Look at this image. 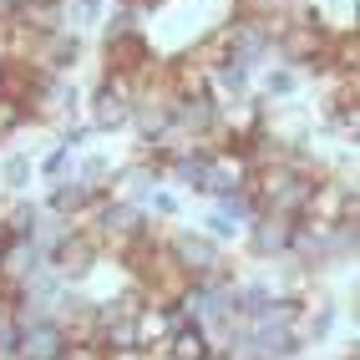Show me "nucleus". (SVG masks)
I'll return each instance as SVG.
<instances>
[{"label": "nucleus", "mask_w": 360, "mask_h": 360, "mask_svg": "<svg viewBox=\"0 0 360 360\" xmlns=\"http://www.w3.org/2000/svg\"><path fill=\"white\" fill-rule=\"evenodd\" d=\"M102 259H107V249H102L97 238H91V229H82V224H71V229H66V238H61L51 254H46V264H51V269H56L66 284L91 279V274L102 269Z\"/></svg>", "instance_id": "1"}, {"label": "nucleus", "mask_w": 360, "mask_h": 360, "mask_svg": "<svg viewBox=\"0 0 360 360\" xmlns=\"http://www.w3.org/2000/svg\"><path fill=\"white\" fill-rule=\"evenodd\" d=\"M107 193L102 188H91L82 183L77 173H66L61 183H46V198H41V213H51V219H71V224H82L91 208H97Z\"/></svg>", "instance_id": "2"}, {"label": "nucleus", "mask_w": 360, "mask_h": 360, "mask_svg": "<svg viewBox=\"0 0 360 360\" xmlns=\"http://www.w3.org/2000/svg\"><path fill=\"white\" fill-rule=\"evenodd\" d=\"M244 244H249V259H259V264H279V259H290V244H295V219H274V213H259L254 224H244Z\"/></svg>", "instance_id": "3"}, {"label": "nucleus", "mask_w": 360, "mask_h": 360, "mask_svg": "<svg viewBox=\"0 0 360 360\" xmlns=\"http://www.w3.org/2000/svg\"><path fill=\"white\" fill-rule=\"evenodd\" d=\"M20 340H15V360H61L66 355V330L46 315V320H31V325H15Z\"/></svg>", "instance_id": "4"}, {"label": "nucleus", "mask_w": 360, "mask_h": 360, "mask_svg": "<svg viewBox=\"0 0 360 360\" xmlns=\"http://www.w3.org/2000/svg\"><path fill=\"white\" fill-rule=\"evenodd\" d=\"M300 86H304V77L290 66H279V61L254 71V97H264V102H290V97H300Z\"/></svg>", "instance_id": "5"}, {"label": "nucleus", "mask_w": 360, "mask_h": 360, "mask_svg": "<svg viewBox=\"0 0 360 360\" xmlns=\"http://www.w3.org/2000/svg\"><path fill=\"white\" fill-rule=\"evenodd\" d=\"M0 229H6L11 238H36L41 229V203L36 198H6V208H0Z\"/></svg>", "instance_id": "6"}, {"label": "nucleus", "mask_w": 360, "mask_h": 360, "mask_svg": "<svg viewBox=\"0 0 360 360\" xmlns=\"http://www.w3.org/2000/svg\"><path fill=\"white\" fill-rule=\"evenodd\" d=\"M31 183H36V158H26L20 148H11L6 158H0V193H6V198H20Z\"/></svg>", "instance_id": "7"}, {"label": "nucleus", "mask_w": 360, "mask_h": 360, "mask_svg": "<svg viewBox=\"0 0 360 360\" xmlns=\"http://www.w3.org/2000/svg\"><path fill=\"white\" fill-rule=\"evenodd\" d=\"M132 31H142V11L132 6H112V15H102V46L107 41H122V36H132Z\"/></svg>", "instance_id": "8"}, {"label": "nucleus", "mask_w": 360, "mask_h": 360, "mask_svg": "<svg viewBox=\"0 0 360 360\" xmlns=\"http://www.w3.org/2000/svg\"><path fill=\"white\" fill-rule=\"evenodd\" d=\"M71 167H77V153H66L61 142H56V148H51V153H46V158L36 162V178H46V183H61V178L71 173Z\"/></svg>", "instance_id": "9"}, {"label": "nucleus", "mask_w": 360, "mask_h": 360, "mask_svg": "<svg viewBox=\"0 0 360 360\" xmlns=\"http://www.w3.org/2000/svg\"><path fill=\"white\" fill-rule=\"evenodd\" d=\"M198 229H203V233L213 238V244H238V238H244V229H238L233 219H224L219 208H208V219H203Z\"/></svg>", "instance_id": "10"}, {"label": "nucleus", "mask_w": 360, "mask_h": 360, "mask_svg": "<svg viewBox=\"0 0 360 360\" xmlns=\"http://www.w3.org/2000/svg\"><path fill=\"white\" fill-rule=\"evenodd\" d=\"M20 127H31V117H26V102H15V97H0V142L15 137Z\"/></svg>", "instance_id": "11"}, {"label": "nucleus", "mask_w": 360, "mask_h": 360, "mask_svg": "<svg viewBox=\"0 0 360 360\" xmlns=\"http://www.w3.org/2000/svg\"><path fill=\"white\" fill-rule=\"evenodd\" d=\"M91 137H97V132H91L86 122H61V137L56 142H61L66 153H82V148H91Z\"/></svg>", "instance_id": "12"}, {"label": "nucleus", "mask_w": 360, "mask_h": 360, "mask_svg": "<svg viewBox=\"0 0 360 360\" xmlns=\"http://www.w3.org/2000/svg\"><path fill=\"white\" fill-rule=\"evenodd\" d=\"M61 360H107V350H102L97 340H71Z\"/></svg>", "instance_id": "13"}, {"label": "nucleus", "mask_w": 360, "mask_h": 360, "mask_svg": "<svg viewBox=\"0 0 360 360\" xmlns=\"http://www.w3.org/2000/svg\"><path fill=\"white\" fill-rule=\"evenodd\" d=\"M11 6H26V0H11Z\"/></svg>", "instance_id": "14"}]
</instances>
